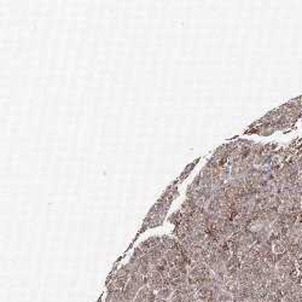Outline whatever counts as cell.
<instances>
[{
  "label": "cell",
  "instance_id": "1",
  "mask_svg": "<svg viewBox=\"0 0 302 302\" xmlns=\"http://www.w3.org/2000/svg\"><path fill=\"white\" fill-rule=\"evenodd\" d=\"M156 298H157V295L151 289L149 286H144L139 290L133 302H156Z\"/></svg>",
  "mask_w": 302,
  "mask_h": 302
},
{
  "label": "cell",
  "instance_id": "2",
  "mask_svg": "<svg viewBox=\"0 0 302 302\" xmlns=\"http://www.w3.org/2000/svg\"><path fill=\"white\" fill-rule=\"evenodd\" d=\"M149 288L151 289L152 291H159L160 289H162L163 288V284H162V279H163V277L159 273V272H156V271H152L149 275Z\"/></svg>",
  "mask_w": 302,
  "mask_h": 302
},
{
  "label": "cell",
  "instance_id": "3",
  "mask_svg": "<svg viewBox=\"0 0 302 302\" xmlns=\"http://www.w3.org/2000/svg\"><path fill=\"white\" fill-rule=\"evenodd\" d=\"M139 290H140V288L136 284V283H133L132 280H129L128 283H127V285H126V288L122 290V293H123V297L126 298V300H129V301H134V298L137 297V295H138V293H139Z\"/></svg>",
  "mask_w": 302,
  "mask_h": 302
},
{
  "label": "cell",
  "instance_id": "4",
  "mask_svg": "<svg viewBox=\"0 0 302 302\" xmlns=\"http://www.w3.org/2000/svg\"><path fill=\"white\" fill-rule=\"evenodd\" d=\"M173 293H174V290L172 288H162V289H160L159 291H157V297L159 298H162V300H169L170 297H172V295H173Z\"/></svg>",
  "mask_w": 302,
  "mask_h": 302
},
{
  "label": "cell",
  "instance_id": "5",
  "mask_svg": "<svg viewBox=\"0 0 302 302\" xmlns=\"http://www.w3.org/2000/svg\"><path fill=\"white\" fill-rule=\"evenodd\" d=\"M182 216H184V214H182L180 210H178V212L173 213V215H170V216H169L168 221L170 222V224H174L175 226H178V225L180 224V222H181V220H182Z\"/></svg>",
  "mask_w": 302,
  "mask_h": 302
},
{
  "label": "cell",
  "instance_id": "6",
  "mask_svg": "<svg viewBox=\"0 0 302 302\" xmlns=\"http://www.w3.org/2000/svg\"><path fill=\"white\" fill-rule=\"evenodd\" d=\"M220 178L224 180V181H228L231 179V167L228 164H226L225 167L221 168V174Z\"/></svg>",
  "mask_w": 302,
  "mask_h": 302
},
{
  "label": "cell",
  "instance_id": "7",
  "mask_svg": "<svg viewBox=\"0 0 302 302\" xmlns=\"http://www.w3.org/2000/svg\"><path fill=\"white\" fill-rule=\"evenodd\" d=\"M252 151L255 156H261L265 154V145H262V144H254L252 146Z\"/></svg>",
  "mask_w": 302,
  "mask_h": 302
},
{
  "label": "cell",
  "instance_id": "8",
  "mask_svg": "<svg viewBox=\"0 0 302 302\" xmlns=\"http://www.w3.org/2000/svg\"><path fill=\"white\" fill-rule=\"evenodd\" d=\"M168 301L169 302H184V301H185V298H184V296L179 291H174L172 297H170Z\"/></svg>",
  "mask_w": 302,
  "mask_h": 302
},
{
  "label": "cell",
  "instance_id": "9",
  "mask_svg": "<svg viewBox=\"0 0 302 302\" xmlns=\"http://www.w3.org/2000/svg\"><path fill=\"white\" fill-rule=\"evenodd\" d=\"M168 275H169V277L174 280V279L180 278L182 274H181V272H180V270H179V268H170V271H169V274H168Z\"/></svg>",
  "mask_w": 302,
  "mask_h": 302
},
{
  "label": "cell",
  "instance_id": "10",
  "mask_svg": "<svg viewBox=\"0 0 302 302\" xmlns=\"http://www.w3.org/2000/svg\"><path fill=\"white\" fill-rule=\"evenodd\" d=\"M144 255H145V253H144L141 249L138 247V248H136L134 249V253H133V255H132V257L130 259H133V260H139V259H141Z\"/></svg>",
  "mask_w": 302,
  "mask_h": 302
},
{
  "label": "cell",
  "instance_id": "11",
  "mask_svg": "<svg viewBox=\"0 0 302 302\" xmlns=\"http://www.w3.org/2000/svg\"><path fill=\"white\" fill-rule=\"evenodd\" d=\"M277 148H278V144H275V143L265 144V152H274V150Z\"/></svg>",
  "mask_w": 302,
  "mask_h": 302
},
{
  "label": "cell",
  "instance_id": "12",
  "mask_svg": "<svg viewBox=\"0 0 302 302\" xmlns=\"http://www.w3.org/2000/svg\"><path fill=\"white\" fill-rule=\"evenodd\" d=\"M195 166H196V163H191V164H189V166L185 168V170H184V174L180 177V179H181V180H182V179H185V178H186V177L190 174V172H191V170L195 168Z\"/></svg>",
  "mask_w": 302,
  "mask_h": 302
},
{
  "label": "cell",
  "instance_id": "13",
  "mask_svg": "<svg viewBox=\"0 0 302 302\" xmlns=\"http://www.w3.org/2000/svg\"><path fill=\"white\" fill-rule=\"evenodd\" d=\"M296 267H297V270L300 272H302V256L296 259Z\"/></svg>",
  "mask_w": 302,
  "mask_h": 302
},
{
  "label": "cell",
  "instance_id": "14",
  "mask_svg": "<svg viewBox=\"0 0 302 302\" xmlns=\"http://www.w3.org/2000/svg\"><path fill=\"white\" fill-rule=\"evenodd\" d=\"M296 162H297V166H298V169H302V155H301V156H298V157H297V160H296Z\"/></svg>",
  "mask_w": 302,
  "mask_h": 302
}]
</instances>
